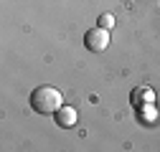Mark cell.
Instances as JSON below:
<instances>
[{"label":"cell","mask_w":160,"mask_h":152,"mask_svg":"<svg viewBox=\"0 0 160 152\" xmlns=\"http://www.w3.org/2000/svg\"><path fill=\"white\" fill-rule=\"evenodd\" d=\"M31 107L38 112V114H56L58 109L64 107V97L56 86H36L33 94H31Z\"/></svg>","instance_id":"6da1fadb"},{"label":"cell","mask_w":160,"mask_h":152,"mask_svg":"<svg viewBox=\"0 0 160 152\" xmlns=\"http://www.w3.org/2000/svg\"><path fill=\"white\" fill-rule=\"evenodd\" d=\"M84 46H87L92 53L104 51V48L109 46V31H107V28H102V26L89 28V31H87V36H84Z\"/></svg>","instance_id":"7a4b0ae2"},{"label":"cell","mask_w":160,"mask_h":152,"mask_svg":"<svg viewBox=\"0 0 160 152\" xmlns=\"http://www.w3.org/2000/svg\"><path fill=\"white\" fill-rule=\"evenodd\" d=\"M53 117H56V124H58V127H64V129L76 127V109H74V107H66V104H64L61 109L53 114Z\"/></svg>","instance_id":"3957f363"},{"label":"cell","mask_w":160,"mask_h":152,"mask_svg":"<svg viewBox=\"0 0 160 152\" xmlns=\"http://www.w3.org/2000/svg\"><path fill=\"white\" fill-rule=\"evenodd\" d=\"M97 26H102V28H107V31H109V28L114 26V15H112V13H104V15H99Z\"/></svg>","instance_id":"277c9868"},{"label":"cell","mask_w":160,"mask_h":152,"mask_svg":"<svg viewBox=\"0 0 160 152\" xmlns=\"http://www.w3.org/2000/svg\"><path fill=\"white\" fill-rule=\"evenodd\" d=\"M140 99H152V94H150V91H145V94H137V91H132V102L137 104Z\"/></svg>","instance_id":"5b68a950"}]
</instances>
